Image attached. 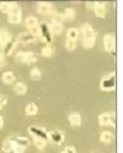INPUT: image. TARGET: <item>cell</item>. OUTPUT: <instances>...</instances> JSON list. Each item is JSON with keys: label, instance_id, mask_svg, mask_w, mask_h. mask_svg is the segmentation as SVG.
I'll return each instance as SVG.
<instances>
[{"label": "cell", "instance_id": "6da1fadb", "mask_svg": "<svg viewBox=\"0 0 123 153\" xmlns=\"http://www.w3.org/2000/svg\"><path fill=\"white\" fill-rule=\"evenodd\" d=\"M81 36H82L81 45H82L84 48L89 50V48H92V47L95 46L97 33L90 24H84L81 26Z\"/></svg>", "mask_w": 123, "mask_h": 153}, {"label": "cell", "instance_id": "7a4b0ae2", "mask_svg": "<svg viewBox=\"0 0 123 153\" xmlns=\"http://www.w3.org/2000/svg\"><path fill=\"white\" fill-rule=\"evenodd\" d=\"M116 88V73L111 72L106 74L105 76H102V79L100 82V89L102 91H113Z\"/></svg>", "mask_w": 123, "mask_h": 153}, {"label": "cell", "instance_id": "3957f363", "mask_svg": "<svg viewBox=\"0 0 123 153\" xmlns=\"http://www.w3.org/2000/svg\"><path fill=\"white\" fill-rule=\"evenodd\" d=\"M40 37L42 38V41L43 42H47V45H49L52 42V31H51V28H49V25L48 24H46V22H42L40 24Z\"/></svg>", "mask_w": 123, "mask_h": 153}, {"label": "cell", "instance_id": "277c9868", "mask_svg": "<svg viewBox=\"0 0 123 153\" xmlns=\"http://www.w3.org/2000/svg\"><path fill=\"white\" fill-rule=\"evenodd\" d=\"M16 59L18 62H21V63L30 64V63H36L37 62V57L32 52H18L16 54Z\"/></svg>", "mask_w": 123, "mask_h": 153}, {"label": "cell", "instance_id": "5b68a950", "mask_svg": "<svg viewBox=\"0 0 123 153\" xmlns=\"http://www.w3.org/2000/svg\"><path fill=\"white\" fill-rule=\"evenodd\" d=\"M22 19V11L18 6H15L11 9V11L7 14V20L10 24H20Z\"/></svg>", "mask_w": 123, "mask_h": 153}, {"label": "cell", "instance_id": "8992f818", "mask_svg": "<svg viewBox=\"0 0 123 153\" xmlns=\"http://www.w3.org/2000/svg\"><path fill=\"white\" fill-rule=\"evenodd\" d=\"M103 47H105V50L110 53L115 52V47H116L115 35H112V33H106L105 35V37H103Z\"/></svg>", "mask_w": 123, "mask_h": 153}, {"label": "cell", "instance_id": "52a82bcc", "mask_svg": "<svg viewBox=\"0 0 123 153\" xmlns=\"http://www.w3.org/2000/svg\"><path fill=\"white\" fill-rule=\"evenodd\" d=\"M113 117H115V114L112 112H102L99 115V123L100 126H108V125H115L113 122Z\"/></svg>", "mask_w": 123, "mask_h": 153}, {"label": "cell", "instance_id": "ba28073f", "mask_svg": "<svg viewBox=\"0 0 123 153\" xmlns=\"http://www.w3.org/2000/svg\"><path fill=\"white\" fill-rule=\"evenodd\" d=\"M16 40L20 42V43H22V45H28V43L36 42V41H37V37L33 36L30 31H28V32H21L20 35L17 36Z\"/></svg>", "mask_w": 123, "mask_h": 153}, {"label": "cell", "instance_id": "9c48e42d", "mask_svg": "<svg viewBox=\"0 0 123 153\" xmlns=\"http://www.w3.org/2000/svg\"><path fill=\"white\" fill-rule=\"evenodd\" d=\"M28 132H30L35 138H43L46 141L48 138V132H46L43 128H40L37 126H30L28 127Z\"/></svg>", "mask_w": 123, "mask_h": 153}, {"label": "cell", "instance_id": "30bf717a", "mask_svg": "<svg viewBox=\"0 0 123 153\" xmlns=\"http://www.w3.org/2000/svg\"><path fill=\"white\" fill-rule=\"evenodd\" d=\"M94 13H95L96 17H100V19L106 17V14H107L106 3H103V1H96L95 3V6H94Z\"/></svg>", "mask_w": 123, "mask_h": 153}, {"label": "cell", "instance_id": "8fae6325", "mask_svg": "<svg viewBox=\"0 0 123 153\" xmlns=\"http://www.w3.org/2000/svg\"><path fill=\"white\" fill-rule=\"evenodd\" d=\"M37 13L41 15H51V14H53L52 5L47 1H40L37 4Z\"/></svg>", "mask_w": 123, "mask_h": 153}, {"label": "cell", "instance_id": "7c38bea8", "mask_svg": "<svg viewBox=\"0 0 123 153\" xmlns=\"http://www.w3.org/2000/svg\"><path fill=\"white\" fill-rule=\"evenodd\" d=\"M48 138L53 143H55V145H60L64 141V135L59 131H51V132H48Z\"/></svg>", "mask_w": 123, "mask_h": 153}, {"label": "cell", "instance_id": "4fadbf2b", "mask_svg": "<svg viewBox=\"0 0 123 153\" xmlns=\"http://www.w3.org/2000/svg\"><path fill=\"white\" fill-rule=\"evenodd\" d=\"M11 141L15 142L16 146H20L22 148H27L28 146H30V140L26 138V137H21V136H14V137H10Z\"/></svg>", "mask_w": 123, "mask_h": 153}, {"label": "cell", "instance_id": "5bb4252c", "mask_svg": "<svg viewBox=\"0 0 123 153\" xmlns=\"http://www.w3.org/2000/svg\"><path fill=\"white\" fill-rule=\"evenodd\" d=\"M68 119H69V123L73 127H80L81 126V116H80V114H78V112L70 114Z\"/></svg>", "mask_w": 123, "mask_h": 153}, {"label": "cell", "instance_id": "9a60e30c", "mask_svg": "<svg viewBox=\"0 0 123 153\" xmlns=\"http://www.w3.org/2000/svg\"><path fill=\"white\" fill-rule=\"evenodd\" d=\"M0 41H1L3 47L5 48V46L9 45V43L13 41V40H11V35H10V32L6 31V30H0Z\"/></svg>", "mask_w": 123, "mask_h": 153}, {"label": "cell", "instance_id": "2e32d148", "mask_svg": "<svg viewBox=\"0 0 123 153\" xmlns=\"http://www.w3.org/2000/svg\"><path fill=\"white\" fill-rule=\"evenodd\" d=\"M15 6H17V3H7V1H3V3H0V13L9 14V13L11 11V9H14Z\"/></svg>", "mask_w": 123, "mask_h": 153}, {"label": "cell", "instance_id": "e0dca14e", "mask_svg": "<svg viewBox=\"0 0 123 153\" xmlns=\"http://www.w3.org/2000/svg\"><path fill=\"white\" fill-rule=\"evenodd\" d=\"M25 25H26V27L28 28V30H32V28L40 26V25H38V20H37L35 16H28V17H26V19H25Z\"/></svg>", "mask_w": 123, "mask_h": 153}, {"label": "cell", "instance_id": "ac0fdd59", "mask_svg": "<svg viewBox=\"0 0 123 153\" xmlns=\"http://www.w3.org/2000/svg\"><path fill=\"white\" fill-rule=\"evenodd\" d=\"M100 141H101L102 143H105V145H110V143L113 141L112 132H110V131H103L101 135H100Z\"/></svg>", "mask_w": 123, "mask_h": 153}, {"label": "cell", "instance_id": "d6986e66", "mask_svg": "<svg viewBox=\"0 0 123 153\" xmlns=\"http://www.w3.org/2000/svg\"><path fill=\"white\" fill-rule=\"evenodd\" d=\"M14 90H15V93L17 95H25L27 93V85L25 83H22V82H18V83L15 84Z\"/></svg>", "mask_w": 123, "mask_h": 153}, {"label": "cell", "instance_id": "ffe728a7", "mask_svg": "<svg viewBox=\"0 0 123 153\" xmlns=\"http://www.w3.org/2000/svg\"><path fill=\"white\" fill-rule=\"evenodd\" d=\"M79 35H80L79 30H78V28H75V27H70V28H68V31H67V38H68V40L77 41Z\"/></svg>", "mask_w": 123, "mask_h": 153}, {"label": "cell", "instance_id": "44dd1931", "mask_svg": "<svg viewBox=\"0 0 123 153\" xmlns=\"http://www.w3.org/2000/svg\"><path fill=\"white\" fill-rule=\"evenodd\" d=\"M53 53H54V48L51 45H46L41 51V54L43 57H46V58H51V57L53 56Z\"/></svg>", "mask_w": 123, "mask_h": 153}, {"label": "cell", "instance_id": "7402d4cb", "mask_svg": "<svg viewBox=\"0 0 123 153\" xmlns=\"http://www.w3.org/2000/svg\"><path fill=\"white\" fill-rule=\"evenodd\" d=\"M63 15H64V19H65V20L73 21L74 19H75V16H77V13H75V10H74L73 7H67Z\"/></svg>", "mask_w": 123, "mask_h": 153}, {"label": "cell", "instance_id": "603a6c76", "mask_svg": "<svg viewBox=\"0 0 123 153\" xmlns=\"http://www.w3.org/2000/svg\"><path fill=\"white\" fill-rule=\"evenodd\" d=\"M37 112H38V108H37L36 104L30 102L26 106V114L28 115V116H35V115H37Z\"/></svg>", "mask_w": 123, "mask_h": 153}, {"label": "cell", "instance_id": "cb8c5ba5", "mask_svg": "<svg viewBox=\"0 0 123 153\" xmlns=\"http://www.w3.org/2000/svg\"><path fill=\"white\" fill-rule=\"evenodd\" d=\"M3 82L5 84H13L15 82V74L13 72H5L3 74Z\"/></svg>", "mask_w": 123, "mask_h": 153}, {"label": "cell", "instance_id": "d4e9b609", "mask_svg": "<svg viewBox=\"0 0 123 153\" xmlns=\"http://www.w3.org/2000/svg\"><path fill=\"white\" fill-rule=\"evenodd\" d=\"M49 28H51L52 33H54V35H60V33L63 32V25H62V24H55V22H51V25H49Z\"/></svg>", "mask_w": 123, "mask_h": 153}, {"label": "cell", "instance_id": "484cf974", "mask_svg": "<svg viewBox=\"0 0 123 153\" xmlns=\"http://www.w3.org/2000/svg\"><path fill=\"white\" fill-rule=\"evenodd\" d=\"M16 147V145H15V142L14 141H11L10 138L9 140H5L4 142H3V151L4 152H9V151H11L13 148H15Z\"/></svg>", "mask_w": 123, "mask_h": 153}, {"label": "cell", "instance_id": "4316f807", "mask_svg": "<svg viewBox=\"0 0 123 153\" xmlns=\"http://www.w3.org/2000/svg\"><path fill=\"white\" fill-rule=\"evenodd\" d=\"M30 76H31L32 80H40L41 76H42V73H41V71L38 68H36L35 67V68H32L31 72H30Z\"/></svg>", "mask_w": 123, "mask_h": 153}, {"label": "cell", "instance_id": "83f0119b", "mask_svg": "<svg viewBox=\"0 0 123 153\" xmlns=\"http://www.w3.org/2000/svg\"><path fill=\"white\" fill-rule=\"evenodd\" d=\"M33 143H35V146L41 151L44 149L46 146H47V141L43 140V138H33Z\"/></svg>", "mask_w": 123, "mask_h": 153}, {"label": "cell", "instance_id": "f1b7e54d", "mask_svg": "<svg viewBox=\"0 0 123 153\" xmlns=\"http://www.w3.org/2000/svg\"><path fill=\"white\" fill-rule=\"evenodd\" d=\"M63 21H64V15L63 14H58V13H53L52 14V22L63 25Z\"/></svg>", "mask_w": 123, "mask_h": 153}, {"label": "cell", "instance_id": "f546056e", "mask_svg": "<svg viewBox=\"0 0 123 153\" xmlns=\"http://www.w3.org/2000/svg\"><path fill=\"white\" fill-rule=\"evenodd\" d=\"M17 40L14 42V41H11L10 43H9V45H6L5 46V50H6V56H10L11 53H13V51L15 50V47H16V45H17Z\"/></svg>", "mask_w": 123, "mask_h": 153}, {"label": "cell", "instance_id": "4dcf8cb0", "mask_svg": "<svg viewBox=\"0 0 123 153\" xmlns=\"http://www.w3.org/2000/svg\"><path fill=\"white\" fill-rule=\"evenodd\" d=\"M65 48L68 51H74L77 48V41H73V40H67L65 42Z\"/></svg>", "mask_w": 123, "mask_h": 153}, {"label": "cell", "instance_id": "1f68e13d", "mask_svg": "<svg viewBox=\"0 0 123 153\" xmlns=\"http://www.w3.org/2000/svg\"><path fill=\"white\" fill-rule=\"evenodd\" d=\"M7 153H25V148H22L20 146H16L15 148H13L11 151H9Z\"/></svg>", "mask_w": 123, "mask_h": 153}, {"label": "cell", "instance_id": "d6a6232c", "mask_svg": "<svg viewBox=\"0 0 123 153\" xmlns=\"http://www.w3.org/2000/svg\"><path fill=\"white\" fill-rule=\"evenodd\" d=\"M7 102V98L5 97V95H0V109H1L3 106H5Z\"/></svg>", "mask_w": 123, "mask_h": 153}, {"label": "cell", "instance_id": "836d02e7", "mask_svg": "<svg viewBox=\"0 0 123 153\" xmlns=\"http://www.w3.org/2000/svg\"><path fill=\"white\" fill-rule=\"evenodd\" d=\"M5 64H6L5 56H4V54H0V68H3V67H5Z\"/></svg>", "mask_w": 123, "mask_h": 153}, {"label": "cell", "instance_id": "e575fe53", "mask_svg": "<svg viewBox=\"0 0 123 153\" xmlns=\"http://www.w3.org/2000/svg\"><path fill=\"white\" fill-rule=\"evenodd\" d=\"M64 152H65V153H77L75 148H74V147H71V146L65 147V148H64Z\"/></svg>", "mask_w": 123, "mask_h": 153}, {"label": "cell", "instance_id": "d590c367", "mask_svg": "<svg viewBox=\"0 0 123 153\" xmlns=\"http://www.w3.org/2000/svg\"><path fill=\"white\" fill-rule=\"evenodd\" d=\"M3 123H4V121H3V117H1V116H0V128H1V127H3Z\"/></svg>", "mask_w": 123, "mask_h": 153}, {"label": "cell", "instance_id": "8d00e7d4", "mask_svg": "<svg viewBox=\"0 0 123 153\" xmlns=\"http://www.w3.org/2000/svg\"><path fill=\"white\" fill-rule=\"evenodd\" d=\"M0 48H4V47H3V43H1V41H0Z\"/></svg>", "mask_w": 123, "mask_h": 153}, {"label": "cell", "instance_id": "74e56055", "mask_svg": "<svg viewBox=\"0 0 123 153\" xmlns=\"http://www.w3.org/2000/svg\"><path fill=\"white\" fill-rule=\"evenodd\" d=\"M62 153H65V152H64V151H63V152H62Z\"/></svg>", "mask_w": 123, "mask_h": 153}]
</instances>
